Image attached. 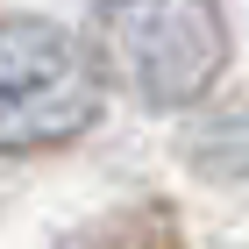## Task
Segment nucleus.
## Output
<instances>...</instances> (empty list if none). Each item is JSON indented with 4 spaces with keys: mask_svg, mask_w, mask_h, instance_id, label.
<instances>
[{
    "mask_svg": "<svg viewBox=\"0 0 249 249\" xmlns=\"http://www.w3.org/2000/svg\"><path fill=\"white\" fill-rule=\"evenodd\" d=\"M64 249H178V221L164 207H121L93 228H78Z\"/></svg>",
    "mask_w": 249,
    "mask_h": 249,
    "instance_id": "obj_3",
    "label": "nucleus"
},
{
    "mask_svg": "<svg viewBox=\"0 0 249 249\" xmlns=\"http://www.w3.org/2000/svg\"><path fill=\"white\" fill-rule=\"evenodd\" d=\"M100 64L50 21H0V150H50L93 128Z\"/></svg>",
    "mask_w": 249,
    "mask_h": 249,
    "instance_id": "obj_2",
    "label": "nucleus"
},
{
    "mask_svg": "<svg viewBox=\"0 0 249 249\" xmlns=\"http://www.w3.org/2000/svg\"><path fill=\"white\" fill-rule=\"evenodd\" d=\"M100 64L150 107H192L228 64L213 0H100Z\"/></svg>",
    "mask_w": 249,
    "mask_h": 249,
    "instance_id": "obj_1",
    "label": "nucleus"
}]
</instances>
